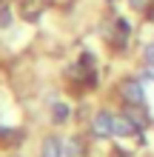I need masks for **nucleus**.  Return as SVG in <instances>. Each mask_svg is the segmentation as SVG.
Masks as SVG:
<instances>
[{"label": "nucleus", "mask_w": 154, "mask_h": 157, "mask_svg": "<svg viewBox=\"0 0 154 157\" xmlns=\"http://www.w3.org/2000/svg\"><path fill=\"white\" fill-rule=\"evenodd\" d=\"M92 126H94V134L111 137V134H114V114H111V112H97Z\"/></svg>", "instance_id": "obj_1"}, {"label": "nucleus", "mask_w": 154, "mask_h": 157, "mask_svg": "<svg viewBox=\"0 0 154 157\" xmlns=\"http://www.w3.org/2000/svg\"><path fill=\"white\" fill-rule=\"evenodd\" d=\"M123 97L129 100L131 106H143V103H146V94H143L140 80H126L123 83Z\"/></svg>", "instance_id": "obj_2"}, {"label": "nucleus", "mask_w": 154, "mask_h": 157, "mask_svg": "<svg viewBox=\"0 0 154 157\" xmlns=\"http://www.w3.org/2000/svg\"><path fill=\"white\" fill-rule=\"evenodd\" d=\"M63 143L60 137H46V140H43V151H40V157H63L66 154V149H63Z\"/></svg>", "instance_id": "obj_3"}, {"label": "nucleus", "mask_w": 154, "mask_h": 157, "mask_svg": "<svg viewBox=\"0 0 154 157\" xmlns=\"http://www.w3.org/2000/svg\"><path fill=\"white\" fill-rule=\"evenodd\" d=\"M131 132H134V123L129 117H114V134L117 137H129Z\"/></svg>", "instance_id": "obj_4"}, {"label": "nucleus", "mask_w": 154, "mask_h": 157, "mask_svg": "<svg viewBox=\"0 0 154 157\" xmlns=\"http://www.w3.org/2000/svg\"><path fill=\"white\" fill-rule=\"evenodd\" d=\"M51 114H54V120H66V117H69V106H66V103H54Z\"/></svg>", "instance_id": "obj_5"}, {"label": "nucleus", "mask_w": 154, "mask_h": 157, "mask_svg": "<svg viewBox=\"0 0 154 157\" xmlns=\"http://www.w3.org/2000/svg\"><path fill=\"white\" fill-rule=\"evenodd\" d=\"M9 20H12V14H9V9L3 6L0 9V26H9Z\"/></svg>", "instance_id": "obj_6"}, {"label": "nucleus", "mask_w": 154, "mask_h": 157, "mask_svg": "<svg viewBox=\"0 0 154 157\" xmlns=\"http://www.w3.org/2000/svg\"><path fill=\"white\" fill-rule=\"evenodd\" d=\"M66 146H69V149H66V154H69V157H74V154L80 151V149H77V140H69Z\"/></svg>", "instance_id": "obj_7"}, {"label": "nucleus", "mask_w": 154, "mask_h": 157, "mask_svg": "<svg viewBox=\"0 0 154 157\" xmlns=\"http://www.w3.org/2000/svg\"><path fill=\"white\" fill-rule=\"evenodd\" d=\"M146 60H148V63H151V66H154V43H151V46H148V49H146Z\"/></svg>", "instance_id": "obj_8"}, {"label": "nucleus", "mask_w": 154, "mask_h": 157, "mask_svg": "<svg viewBox=\"0 0 154 157\" xmlns=\"http://www.w3.org/2000/svg\"><path fill=\"white\" fill-rule=\"evenodd\" d=\"M129 3H131L134 9H143V6H146V0H129Z\"/></svg>", "instance_id": "obj_9"}, {"label": "nucleus", "mask_w": 154, "mask_h": 157, "mask_svg": "<svg viewBox=\"0 0 154 157\" xmlns=\"http://www.w3.org/2000/svg\"><path fill=\"white\" fill-rule=\"evenodd\" d=\"M143 77H151V80H154V66H148V69H146V75H143Z\"/></svg>", "instance_id": "obj_10"}]
</instances>
